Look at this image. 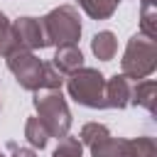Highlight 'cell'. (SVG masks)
Wrapping results in <instances>:
<instances>
[{"mask_svg": "<svg viewBox=\"0 0 157 157\" xmlns=\"http://www.w3.org/2000/svg\"><path fill=\"white\" fill-rule=\"evenodd\" d=\"M32 105L37 110V118L49 130L52 137L61 140L71 130V110L61 91H37L32 98Z\"/></svg>", "mask_w": 157, "mask_h": 157, "instance_id": "1", "label": "cell"}, {"mask_svg": "<svg viewBox=\"0 0 157 157\" xmlns=\"http://www.w3.org/2000/svg\"><path fill=\"white\" fill-rule=\"evenodd\" d=\"M155 69H157V42L142 34H132L120 59V74H125L130 81H142L152 76Z\"/></svg>", "mask_w": 157, "mask_h": 157, "instance_id": "2", "label": "cell"}, {"mask_svg": "<svg viewBox=\"0 0 157 157\" xmlns=\"http://www.w3.org/2000/svg\"><path fill=\"white\" fill-rule=\"evenodd\" d=\"M66 91L69 98H74L78 105L83 108H105V76L98 69L91 66H81L78 71L66 76Z\"/></svg>", "mask_w": 157, "mask_h": 157, "instance_id": "3", "label": "cell"}, {"mask_svg": "<svg viewBox=\"0 0 157 157\" xmlns=\"http://www.w3.org/2000/svg\"><path fill=\"white\" fill-rule=\"evenodd\" d=\"M47 47H66L81 39V17L74 5H59L42 17Z\"/></svg>", "mask_w": 157, "mask_h": 157, "instance_id": "4", "label": "cell"}, {"mask_svg": "<svg viewBox=\"0 0 157 157\" xmlns=\"http://www.w3.org/2000/svg\"><path fill=\"white\" fill-rule=\"evenodd\" d=\"M88 150H91V157H155L157 155V145L147 135H140V137L108 135L105 140L96 142Z\"/></svg>", "mask_w": 157, "mask_h": 157, "instance_id": "5", "label": "cell"}, {"mask_svg": "<svg viewBox=\"0 0 157 157\" xmlns=\"http://www.w3.org/2000/svg\"><path fill=\"white\" fill-rule=\"evenodd\" d=\"M5 64H7L10 74L15 76V81L20 83V88L32 91V93L42 91V66H44V61L34 52L12 49L10 54H5Z\"/></svg>", "mask_w": 157, "mask_h": 157, "instance_id": "6", "label": "cell"}, {"mask_svg": "<svg viewBox=\"0 0 157 157\" xmlns=\"http://www.w3.org/2000/svg\"><path fill=\"white\" fill-rule=\"evenodd\" d=\"M44 47H47V37H44L42 20L25 15L12 22V49L34 52V49H44Z\"/></svg>", "mask_w": 157, "mask_h": 157, "instance_id": "7", "label": "cell"}, {"mask_svg": "<svg viewBox=\"0 0 157 157\" xmlns=\"http://www.w3.org/2000/svg\"><path fill=\"white\" fill-rule=\"evenodd\" d=\"M130 96H132V81L125 74H115L105 78V108L123 110L130 105Z\"/></svg>", "mask_w": 157, "mask_h": 157, "instance_id": "8", "label": "cell"}, {"mask_svg": "<svg viewBox=\"0 0 157 157\" xmlns=\"http://www.w3.org/2000/svg\"><path fill=\"white\" fill-rule=\"evenodd\" d=\"M49 64H52L61 76H69V74H74V71H78V69L83 66V54H81V49H78L76 44L56 47V52H54V56H52Z\"/></svg>", "mask_w": 157, "mask_h": 157, "instance_id": "9", "label": "cell"}, {"mask_svg": "<svg viewBox=\"0 0 157 157\" xmlns=\"http://www.w3.org/2000/svg\"><path fill=\"white\" fill-rule=\"evenodd\" d=\"M130 105H140L150 115H155V110H157V81L155 78H142V81L132 83Z\"/></svg>", "mask_w": 157, "mask_h": 157, "instance_id": "10", "label": "cell"}, {"mask_svg": "<svg viewBox=\"0 0 157 157\" xmlns=\"http://www.w3.org/2000/svg\"><path fill=\"white\" fill-rule=\"evenodd\" d=\"M91 52H93L96 59L110 61V59L115 56V52H118V39H115V34H113L110 29L96 32V34L91 37Z\"/></svg>", "mask_w": 157, "mask_h": 157, "instance_id": "11", "label": "cell"}, {"mask_svg": "<svg viewBox=\"0 0 157 157\" xmlns=\"http://www.w3.org/2000/svg\"><path fill=\"white\" fill-rule=\"evenodd\" d=\"M25 137H27V142H29L32 150H44L52 135H49V130L42 125V120H39L37 115H32V118H27V123H25Z\"/></svg>", "mask_w": 157, "mask_h": 157, "instance_id": "12", "label": "cell"}, {"mask_svg": "<svg viewBox=\"0 0 157 157\" xmlns=\"http://www.w3.org/2000/svg\"><path fill=\"white\" fill-rule=\"evenodd\" d=\"M76 2L81 5V10L91 20H108L118 10V2L120 0H76Z\"/></svg>", "mask_w": 157, "mask_h": 157, "instance_id": "13", "label": "cell"}, {"mask_svg": "<svg viewBox=\"0 0 157 157\" xmlns=\"http://www.w3.org/2000/svg\"><path fill=\"white\" fill-rule=\"evenodd\" d=\"M140 34L157 39V2H140Z\"/></svg>", "mask_w": 157, "mask_h": 157, "instance_id": "14", "label": "cell"}, {"mask_svg": "<svg viewBox=\"0 0 157 157\" xmlns=\"http://www.w3.org/2000/svg\"><path fill=\"white\" fill-rule=\"evenodd\" d=\"M108 135H110L108 125H103V123H86V125L81 128V132H78V142H81L83 147H93L96 142L105 140Z\"/></svg>", "mask_w": 157, "mask_h": 157, "instance_id": "15", "label": "cell"}, {"mask_svg": "<svg viewBox=\"0 0 157 157\" xmlns=\"http://www.w3.org/2000/svg\"><path fill=\"white\" fill-rule=\"evenodd\" d=\"M52 157H83V145L78 142V137L66 135V137L59 140V145H56Z\"/></svg>", "mask_w": 157, "mask_h": 157, "instance_id": "16", "label": "cell"}, {"mask_svg": "<svg viewBox=\"0 0 157 157\" xmlns=\"http://www.w3.org/2000/svg\"><path fill=\"white\" fill-rule=\"evenodd\" d=\"M64 81H66V76H61L49 61H44V66H42V88L44 91H61Z\"/></svg>", "mask_w": 157, "mask_h": 157, "instance_id": "17", "label": "cell"}, {"mask_svg": "<svg viewBox=\"0 0 157 157\" xmlns=\"http://www.w3.org/2000/svg\"><path fill=\"white\" fill-rule=\"evenodd\" d=\"M7 52H12V22L0 10V56H5Z\"/></svg>", "mask_w": 157, "mask_h": 157, "instance_id": "18", "label": "cell"}, {"mask_svg": "<svg viewBox=\"0 0 157 157\" xmlns=\"http://www.w3.org/2000/svg\"><path fill=\"white\" fill-rule=\"evenodd\" d=\"M7 150H10V157H37V150H32V147H22V145H17L15 140L7 142Z\"/></svg>", "mask_w": 157, "mask_h": 157, "instance_id": "19", "label": "cell"}, {"mask_svg": "<svg viewBox=\"0 0 157 157\" xmlns=\"http://www.w3.org/2000/svg\"><path fill=\"white\" fill-rule=\"evenodd\" d=\"M140 2H157V0H140Z\"/></svg>", "mask_w": 157, "mask_h": 157, "instance_id": "20", "label": "cell"}, {"mask_svg": "<svg viewBox=\"0 0 157 157\" xmlns=\"http://www.w3.org/2000/svg\"><path fill=\"white\" fill-rule=\"evenodd\" d=\"M0 157H5V155H2V152H0Z\"/></svg>", "mask_w": 157, "mask_h": 157, "instance_id": "21", "label": "cell"}, {"mask_svg": "<svg viewBox=\"0 0 157 157\" xmlns=\"http://www.w3.org/2000/svg\"><path fill=\"white\" fill-rule=\"evenodd\" d=\"M0 108H2V103H0Z\"/></svg>", "mask_w": 157, "mask_h": 157, "instance_id": "22", "label": "cell"}]
</instances>
